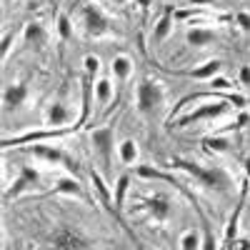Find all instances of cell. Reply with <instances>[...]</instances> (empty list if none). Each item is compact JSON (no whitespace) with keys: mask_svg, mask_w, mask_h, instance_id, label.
I'll return each mask as SVG.
<instances>
[{"mask_svg":"<svg viewBox=\"0 0 250 250\" xmlns=\"http://www.w3.org/2000/svg\"><path fill=\"white\" fill-rule=\"evenodd\" d=\"M170 165L185 170L188 175H193L203 188H208V190H218V193H228V190H230V175H228L223 168H205V165H200V163L183 160V158H173Z\"/></svg>","mask_w":250,"mask_h":250,"instance_id":"cell-1","label":"cell"},{"mask_svg":"<svg viewBox=\"0 0 250 250\" xmlns=\"http://www.w3.org/2000/svg\"><path fill=\"white\" fill-rule=\"evenodd\" d=\"M135 105L143 115H158L165 105V88H163V83L158 80H150V78H143L138 83V88H135Z\"/></svg>","mask_w":250,"mask_h":250,"instance_id":"cell-2","label":"cell"},{"mask_svg":"<svg viewBox=\"0 0 250 250\" xmlns=\"http://www.w3.org/2000/svg\"><path fill=\"white\" fill-rule=\"evenodd\" d=\"M228 110H230V100H210V103H205V105L195 108L193 113H188L183 118H178V128H188V125H193V123H203V120H218L223 118Z\"/></svg>","mask_w":250,"mask_h":250,"instance_id":"cell-3","label":"cell"},{"mask_svg":"<svg viewBox=\"0 0 250 250\" xmlns=\"http://www.w3.org/2000/svg\"><path fill=\"white\" fill-rule=\"evenodd\" d=\"M90 143H93V150L98 153V158L103 160V168L110 170L113 153H115V128H113V125L95 128V130L90 133Z\"/></svg>","mask_w":250,"mask_h":250,"instance_id":"cell-4","label":"cell"},{"mask_svg":"<svg viewBox=\"0 0 250 250\" xmlns=\"http://www.w3.org/2000/svg\"><path fill=\"white\" fill-rule=\"evenodd\" d=\"M50 248L53 250H88V238L80 230H73L68 225H60L50 235Z\"/></svg>","mask_w":250,"mask_h":250,"instance_id":"cell-5","label":"cell"},{"mask_svg":"<svg viewBox=\"0 0 250 250\" xmlns=\"http://www.w3.org/2000/svg\"><path fill=\"white\" fill-rule=\"evenodd\" d=\"M40 183V170L33 168V165H20V170H18V178L13 180L10 188H5V193H3V200L10 203L13 198H18L20 193H25L30 190V188H35Z\"/></svg>","mask_w":250,"mask_h":250,"instance_id":"cell-6","label":"cell"},{"mask_svg":"<svg viewBox=\"0 0 250 250\" xmlns=\"http://www.w3.org/2000/svg\"><path fill=\"white\" fill-rule=\"evenodd\" d=\"M25 150H28L30 155L40 158V160L50 163V165H68L70 173L78 175V163L70 160V155H68V153H62L60 148H55V145H40V143H35V145H28Z\"/></svg>","mask_w":250,"mask_h":250,"instance_id":"cell-7","label":"cell"},{"mask_svg":"<svg viewBox=\"0 0 250 250\" xmlns=\"http://www.w3.org/2000/svg\"><path fill=\"white\" fill-rule=\"evenodd\" d=\"M80 15H83V28H85V33H88L90 38H103V35H108V30H110L108 15L103 13L98 5H85Z\"/></svg>","mask_w":250,"mask_h":250,"instance_id":"cell-8","label":"cell"},{"mask_svg":"<svg viewBox=\"0 0 250 250\" xmlns=\"http://www.w3.org/2000/svg\"><path fill=\"white\" fill-rule=\"evenodd\" d=\"M143 210H148L150 213V220L155 223V225H165L170 220V215H173V203H170V198L168 195H150V198H145L143 200Z\"/></svg>","mask_w":250,"mask_h":250,"instance_id":"cell-9","label":"cell"},{"mask_svg":"<svg viewBox=\"0 0 250 250\" xmlns=\"http://www.w3.org/2000/svg\"><path fill=\"white\" fill-rule=\"evenodd\" d=\"M78 128V125H73V128H53V130H33V133H25V135H18V138H5L3 140V148H13V145H25V143H40V140H55V138H62L68 135Z\"/></svg>","mask_w":250,"mask_h":250,"instance_id":"cell-10","label":"cell"},{"mask_svg":"<svg viewBox=\"0 0 250 250\" xmlns=\"http://www.w3.org/2000/svg\"><path fill=\"white\" fill-rule=\"evenodd\" d=\"M75 120V113L68 108V103L62 100H53L45 108V125H53V128H65L68 123Z\"/></svg>","mask_w":250,"mask_h":250,"instance_id":"cell-11","label":"cell"},{"mask_svg":"<svg viewBox=\"0 0 250 250\" xmlns=\"http://www.w3.org/2000/svg\"><path fill=\"white\" fill-rule=\"evenodd\" d=\"M28 100V85L25 83H10V85H5L3 90V108L5 110H18L20 105H25Z\"/></svg>","mask_w":250,"mask_h":250,"instance_id":"cell-12","label":"cell"},{"mask_svg":"<svg viewBox=\"0 0 250 250\" xmlns=\"http://www.w3.org/2000/svg\"><path fill=\"white\" fill-rule=\"evenodd\" d=\"M118 160L125 165V168H135L138 160H140L138 140H133V138H123V140L118 143Z\"/></svg>","mask_w":250,"mask_h":250,"instance_id":"cell-13","label":"cell"},{"mask_svg":"<svg viewBox=\"0 0 250 250\" xmlns=\"http://www.w3.org/2000/svg\"><path fill=\"white\" fill-rule=\"evenodd\" d=\"M23 40H25V45L35 48V50H43L48 45V30L43 23H28L25 30H23Z\"/></svg>","mask_w":250,"mask_h":250,"instance_id":"cell-14","label":"cell"},{"mask_svg":"<svg viewBox=\"0 0 250 250\" xmlns=\"http://www.w3.org/2000/svg\"><path fill=\"white\" fill-rule=\"evenodd\" d=\"M110 73H113V78H115L118 85L128 83L130 75H133V60H130V55H125V53L115 55V58L110 60Z\"/></svg>","mask_w":250,"mask_h":250,"instance_id":"cell-15","label":"cell"},{"mask_svg":"<svg viewBox=\"0 0 250 250\" xmlns=\"http://www.w3.org/2000/svg\"><path fill=\"white\" fill-rule=\"evenodd\" d=\"M93 93H95V103H98V108L110 105V100H113V95H115V85H113V80H110V78H98V80H93Z\"/></svg>","mask_w":250,"mask_h":250,"instance_id":"cell-16","label":"cell"},{"mask_svg":"<svg viewBox=\"0 0 250 250\" xmlns=\"http://www.w3.org/2000/svg\"><path fill=\"white\" fill-rule=\"evenodd\" d=\"M185 40H188V45H193V48H205V45H213L215 40H218V35H215V30H210V28H190L185 33Z\"/></svg>","mask_w":250,"mask_h":250,"instance_id":"cell-17","label":"cell"},{"mask_svg":"<svg viewBox=\"0 0 250 250\" xmlns=\"http://www.w3.org/2000/svg\"><path fill=\"white\" fill-rule=\"evenodd\" d=\"M220 68H223V62H220V60H208V62H203L200 68L185 70V75H188V78H193V80H213L215 75H220Z\"/></svg>","mask_w":250,"mask_h":250,"instance_id":"cell-18","label":"cell"},{"mask_svg":"<svg viewBox=\"0 0 250 250\" xmlns=\"http://www.w3.org/2000/svg\"><path fill=\"white\" fill-rule=\"evenodd\" d=\"M170 30H173V13H170V10H165V13L160 15V20L155 23L153 40H155V43H163V40H168Z\"/></svg>","mask_w":250,"mask_h":250,"instance_id":"cell-19","label":"cell"},{"mask_svg":"<svg viewBox=\"0 0 250 250\" xmlns=\"http://www.w3.org/2000/svg\"><path fill=\"white\" fill-rule=\"evenodd\" d=\"M128 190H130V175H128V173H123V175L115 180V210H118V213L123 210Z\"/></svg>","mask_w":250,"mask_h":250,"instance_id":"cell-20","label":"cell"},{"mask_svg":"<svg viewBox=\"0 0 250 250\" xmlns=\"http://www.w3.org/2000/svg\"><path fill=\"white\" fill-rule=\"evenodd\" d=\"M55 193H65V195H73V198H85L80 183L73 180V178H60L58 185H55Z\"/></svg>","mask_w":250,"mask_h":250,"instance_id":"cell-21","label":"cell"},{"mask_svg":"<svg viewBox=\"0 0 250 250\" xmlns=\"http://www.w3.org/2000/svg\"><path fill=\"white\" fill-rule=\"evenodd\" d=\"M200 233L195 230V228H188V230L180 235V240H178V245H180V250H200Z\"/></svg>","mask_w":250,"mask_h":250,"instance_id":"cell-22","label":"cell"},{"mask_svg":"<svg viewBox=\"0 0 250 250\" xmlns=\"http://www.w3.org/2000/svg\"><path fill=\"white\" fill-rule=\"evenodd\" d=\"M243 200H245V190H243V195H240V203H238V208H235L230 223H228V230H225V240H228V243H230L233 238H238V223H240V213H243Z\"/></svg>","mask_w":250,"mask_h":250,"instance_id":"cell-23","label":"cell"},{"mask_svg":"<svg viewBox=\"0 0 250 250\" xmlns=\"http://www.w3.org/2000/svg\"><path fill=\"white\" fill-rule=\"evenodd\" d=\"M83 68H85V75H88L90 80H95V78L100 75V68H103V62H100V58H98V55L88 53L85 58H83Z\"/></svg>","mask_w":250,"mask_h":250,"instance_id":"cell-24","label":"cell"},{"mask_svg":"<svg viewBox=\"0 0 250 250\" xmlns=\"http://www.w3.org/2000/svg\"><path fill=\"white\" fill-rule=\"evenodd\" d=\"M58 35H60V40H70V38L75 35L73 20H70L65 13H60V15H58Z\"/></svg>","mask_w":250,"mask_h":250,"instance_id":"cell-25","label":"cell"},{"mask_svg":"<svg viewBox=\"0 0 250 250\" xmlns=\"http://www.w3.org/2000/svg\"><path fill=\"white\" fill-rule=\"evenodd\" d=\"M203 145H205V150H210V153H228V148H230V140L213 135V138H205Z\"/></svg>","mask_w":250,"mask_h":250,"instance_id":"cell-26","label":"cell"},{"mask_svg":"<svg viewBox=\"0 0 250 250\" xmlns=\"http://www.w3.org/2000/svg\"><path fill=\"white\" fill-rule=\"evenodd\" d=\"M90 180H93V185H95V190H98L100 200L105 203V205H110V190H108V185H105V180H103V175L93 170V173H90Z\"/></svg>","mask_w":250,"mask_h":250,"instance_id":"cell-27","label":"cell"},{"mask_svg":"<svg viewBox=\"0 0 250 250\" xmlns=\"http://www.w3.org/2000/svg\"><path fill=\"white\" fill-rule=\"evenodd\" d=\"M208 83H210V85H213L215 90H230V88H233V83L228 80L225 75H215L213 80H208Z\"/></svg>","mask_w":250,"mask_h":250,"instance_id":"cell-28","label":"cell"},{"mask_svg":"<svg viewBox=\"0 0 250 250\" xmlns=\"http://www.w3.org/2000/svg\"><path fill=\"white\" fill-rule=\"evenodd\" d=\"M235 23L240 25V30H243V33H250V13L238 10V13H235Z\"/></svg>","mask_w":250,"mask_h":250,"instance_id":"cell-29","label":"cell"},{"mask_svg":"<svg viewBox=\"0 0 250 250\" xmlns=\"http://www.w3.org/2000/svg\"><path fill=\"white\" fill-rule=\"evenodd\" d=\"M218 245H215V238H213V233H210V228L205 225V235H203V243H200V250H215Z\"/></svg>","mask_w":250,"mask_h":250,"instance_id":"cell-30","label":"cell"},{"mask_svg":"<svg viewBox=\"0 0 250 250\" xmlns=\"http://www.w3.org/2000/svg\"><path fill=\"white\" fill-rule=\"evenodd\" d=\"M228 245H230V250H250V238H233Z\"/></svg>","mask_w":250,"mask_h":250,"instance_id":"cell-31","label":"cell"},{"mask_svg":"<svg viewBox=\"0 0 250 250\" xmlns=\"http://www.w3.org/2000/svg\"><path fill=\"white\" fill-rule=\"evenodd\" d=\"M13 33H5V38H3V60L8 58V53H10V45H13Z\"/></svg>","mask_w":250,"mask_h":250,"instance_id":"cell-32","label":"cell"},{"mask_svg":"<svg viewBox=\"0 0 250 250\" xmlns=\"http://www.w3.org/2000/svg\"><path fill=\"white\" fill-rule=\"evenodd\" d=\"M238 78H240V85H250V65H243Z\"/></svg>","mask_w":250,"mask_h":250,"instance_id":"cell-33","label":"cell"},{"mask_svg":"<svg viewBox=\"0 0 250 250\" xmlns=\"http://www.w3.org/2000/svg\"><path fill=\"white\" fill-rule=\"evenodd\" d=\"M215 0H190V5H213Z\"/></svg>","mask_w":250,"mask_h":250,"instance_id":"cell-34","label":"cell"},{"mask_svg":"<svg viewBox=\"0 0 250 250\" xmlns=\"http://www.w3.org/2000/svg\"><path fill=\"white\" fill-rule=\"evenodd\" d=\"M245 173H248V180H250V158L245 160Z\"/></svg>","mask_w":250,"mask_h":250,"instance_id":"cell-35","label":"cell"},{"mask_svg":"<svg viewBox=\"0 0 250 250\" xmlns=\"http://www.w3.org/2000/svg\"><path fill=\"white\" fill-rule=\"evenodd\" d=\"M115 5H125V3H130V0H113Z\"/></svg>","mask_w":250,"mask_h":250,"instance_id":"cell-36","label":"cell"},{"mask_svg":"<svg viewBox=\"0 0 250 250\" xmlns=\"http://www.w3.org/2000/svg\"><path fill=\"white\" fill-rule=\"evenodd\" d=\"M3 3H5V5H8V3H13V0H3Z\"/></svg>","mask_w":250,"mask_h":250,"instance_id":"cell-37","label":"cell"}]
</instances>
